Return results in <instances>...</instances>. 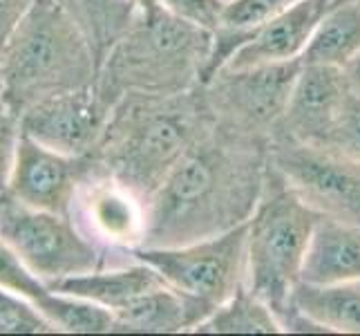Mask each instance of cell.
<instances>
[{
  "label": "cell",
  "mask_w": 360,
  "mask_h": 336,
  "mask_svg": "<svg viewBox=\"0 0 360 336\" xmlns=\"http://www.w3.org/2000/svg\"><path fill=\"white\" fill-rule=\"evenodd\" d=\"M269 148L213 123L148 200L143 247H177L246 224L264 191Z\"/></svg>",
  "instance_id": "6da1fadb"
},
{
  "label": "cell",
  "mask_w": 360,
  "mask_h": 336,
  "mask_svg": "<svg viewBox=\"0 0 360 336\" xmlns=\"http://www.w3.org/2000/svg\"><path fill=\"white\" fill-rule=\"evenodd\" d=\"M213 123L202 85L179 94H123L110 110L94 157L150 200Z\"/></svg>",
  "instance_id": "7a4b0ae2"
},
{
  "label": "cell",
  "mask_w": 360,
  "mask_h": 336,
  "mask_svg": "<svg viewBox=\"0 0 360 336\" xmlns=\"http://www.w3.org/2000/svg\"><path fill=\"white\" fill-rule=\"evenodd\" d=\"M213 32L166 7L136 11L110 47L96 74V90L110 106L123 94H179L202 85Z\"/></svg>",
  "instance_id": "3957f363"
},
{
  "label": "cell",
  "mask_w": 360,
  "mask_h": 336,
  "mask_svg": "<svg viewBox=\"0 0 360 336\" xmlns=\"http://www.w3.org/2000/svg\"><path fill=\"white\" fill-rule=\"evenodd\" d=\"M88 36L56 0H36L0 54V94L20 117L47 97L94 85Z\"/></svg>",
  "instance_id": "277c9868"
},
{
  "label": "cell",
  "mask_w": 360,
  "mask_h": 336,
  "mask_svg": "<svg viewBox=\"0 0 360 336\" xmlns=\"http://www.w3.org/2000/svg\"><path fill=\"white\" fill-rule=\"evenodd\" d=\"M318 220L316 211L269 166L264 191L246 222V285L273 309L282 332L325 334L316 323L295 314L291 305Z\"/></svg>",
  "instance_id": "5b68a950"
},
{
  "label": "cell",
  "mask_w": 360,
  "mask_h": 336,
  "mask_svg": "<svg viewBox=\"0 0 360 336\" xmlns=\"http://www.w3.org/2000/svg\"><path fill=\"white\" fill-rule=\"evenodd\" d=\"M0 238L45 285L112 267L65 213L32 209L0 195Z\"/></svg>",
  "instance_id": "8992f818"
},
{
  "label": "cell",
  "mask_w": 360,
  "mask_h": 336,
  "mask_svg": "<svg viewBox=\"0 0 360 336\" xmlns=\"http://www.w3.org/2000/svg\"><path fill=\"white\" fill-rule=\"evenodd\" d=\"M132 258L213 312L246 282V224L177 247H139Z\"/></svg>",
  "instance_id": "52a82bcc"
},
{
  "label": "cell",
  "mask_w": 360,
  "mask_h": 336,
  "mask_svg": "<svg viewBox=\"0 0 360 336\" xmlns=\"http://www.w3.org/2000/svg\"><path fill=\"white\" fill-rule=\"evenodd\" d=\"M269 166L320 218L360 227V161L331 146L271 139Z\"/></svg>",
  "instance_id": "ba28073f"
},
{
  "label": "cell",
  "mask_w": 360,
  "mask_h": 336,
  "mask_svg": "<svg viewBox=\"0 0 360 336\" xmlns=\"http://www.w3.org/2000/svg\"><path fill=\"white\" fill-rule=\"evenodd\" d=\"M300 68L302 61L221 68L202 85L213 121L235 132L271 142L287 110Z\"/></svg>",
  "instance_id": "9c48e42d"
},
{
  "label": "cell",
  "mask_w": 360,
  "mask_h": 336,
  "mask_svg": "<svg viewBox=\"0 0 360 336\" xmlns=\"http://www.w3.org/2000/svg\"><path fill=\"white\" fill-rule=\"evenodd\" d=\"M68 216L112 267L130 263L134 249L146 242L148 200L119 182L96 157L77 186Z\"/></svg>",
  "instance_id": "30bf717a"
},
{
  "label": "cell",
  "mask_w": 360,
  "mask_h": 336,
  "mask_svg": "<svg viewBox=\"0 0 360 336\" xmlns=\"http://www.w3.org/2000/svg\"><path fill=\"white\" fill-rule=\"evenodd\" d=\"M110 106L96 85L60 92L34 104L20 115V132L58 153L90 157L96 153L110 119Z\"/></svg>",
  "instance_id": "8fae6325"
},
{
  "label": "cell",
  "mask_w": 360,
  "mask_h": 336,
  "mask_svg": "<svg viewBox=\"0 0 360 336\" xmlns=\"http://www.w3.org/2000/svg\"><path fill=\"white\" fill-rule=\"evenodd\" d=\"M92 164L94 155L72 157L20 132L5 193L32 209L68 216L77 186Z\"/></svg>",
  "instance_id": "7c38bea8"
},
{
  "label": "cell",
  "mask_w": 360,
  "mask_h": 336,
  "mask_svg": "<svg viewBox=\"0 0 360 336\" xmlns=\"http://www.w3.org/2000/svg\"><path fill=\"white\" fill-rule=\"evenodd\" d=\"M349 94L340 68L302 63L273 139L327 144Z\"/></svg>",
  "instance_id": "4fadbf2b"
},
{
  "label": "cell",
  "mask_w": 360,
  "mask_h": 336,
  "mask_svg": "<svg viewBox=\"0 0 360 336\" xmlns=\"http://www.w3.org/2000/svg\"><path fill=\"white\" fill-rule=\"evenodd\" d=\"M322 0H300L284 14L262 25L251 41L244 43L224 68H251L262 63H284L300 61L311 41L318 20L325 14Z\"/></svg>",
  "instance_id": "5bb4252c"
},
{
  "label": "cell",
  "mask_w": 360,
  "mask_h": 336,
  "mask_svg": "<svg viewBox=\"0 0 360 336\" xmlns=\"http://www.w3.org/2000/svg\"><path fill=\"white\" fill-rule=\"evenodd\" d=\"M210 314V309L170 285L146 292L115 312L112 334H179L193 332Z\"/></svg>",
  "instance_id": "9a60e30c"
},
{
  "label": "cell",
  "mask_w": 360,
  "mask_h": 336,
  "mask_svg": "<svg viewBox=\"0 0 360 336\" xmlns=\"http://www.w3.org/2000/svg\"><path fill=\"white\" fill-rule=\"evenodd\" d=\"M360 280V227L320 218L309 242L300 282L340 285Z\"/></svg>",
  "instance_id": "2e32d148"
},
{
  "label": "cell",
  "mask_w": 360,
  "mask_h": 336,
  "mask_svg": "<svg viewBox=\"0 0 360 336\" xmlns=\"http://www.w3.org/2000/svg\"><path fill=\"white\" fill-rule=\"evenodd\" d=\"M159 285H166L161 273L150 265L141 263V260L132 258L130 263L103 267L90 273H79V276L56 280L52 285H47V287L63 294L88 298V301L103 305L115 314L126 305H130L134 298L143 296L146 292L159 287Z\"/></svg>",
  "instance_id": "e0dca14e"
},
{
  "label": "cell",
  "mask_w": 360,
  "mask_h": 336,
  "mask_svg": "<svg viewBox=\"0 0 360 336\" xmlns=\"http://www.w3.org/2000/svg\"><path fill=\"white\" fill-rule=\"evenodd\" d=\"M291 305L295 314L325 332L360 334V280L340 285L297 282Z\"/></svg>",
  "instance_id": "ac0fdd59"
},
{
  "label": "cell",
  "mask_w": 360,
  "mask_h": 336,
  "mask_svg": "<svg viewBox=\"0 0 360 336\" xmlns=\"http://www.w3.org/2000/svg\"><path fill=\"white\" fill-rule=\"evenodd\" d=\"M360 52V0L331 3L309 41L302 63L345 68Z\"/></svg>",
  "instance_id": "d6986e66"
},
{
  "label": "cell",
  "mask_w": 360,
  "mask_h": 336,
  "mask_svg": "<svg viewBox=\"0 0 360 336\" xmlns=\"http://www.w3.org/2000/svg\"><path fill=\"white\" fill-rule=\"evenodd\" d=\"M56 3L77 20L83 34L88 36L98 68L110 47L121 39L136 16L132 0H56Z\"/></svg>",
  "instance_id": "ffe728a7"
},
{
  "label": "cell",
  "mask_w": 360,
  "mask_h": 336,
  "mask_svg": "<svg viewBox=\"0 0 360 336\" xmlns=\"http://www.w3.org/2000/svg\"><path fill=\"white\" fill-rule=\"evenodd\" d=\"M282 325L273 309L248 285H240L229 301L213 309L193 334H280Z\"/></svg>",
  "instance_id": "44dd1931"
},
{
  "label": "cell",
  "mask_w": 360,
  "mask_h": 336,
  "mask_svg": "<svg viewBox=\"0 0 360 336\" xmlns=\"http://www.w3.org/2000/svg\"><path fill=\"white\" fill-rule=\"evenodd\" d=\"M34 307L52 323L56 332L68 334H110L115 332V314L108 307L81 296L49 290L34 301Z\"/></svg>",
  "instance_id": "7402d4cb"
},
{
  "label": "cell",
  "mask_w": 360,
  "mask_h": 336,
  "mask_svg": "<svg viewBox=\"0 0 360 336\" xmlns=\"http://www.w3.org/2000/svg\"><path fill=\"white\" fill-rule=\"evenodd\" d=\"M300 0H229L224 7V14L215 30H229L251 41V36L273 20L276 16L284 14ZM213 30V32H215Z\"/></svg>",
  "instance_id": "603a6c76"
},
{
  "label": "cell",
  "mask_w": 360,
  "mask_h": 336,
  "mask_svg": "<svg viewBox=\"0 0 360 336\" xmlns=\"http://www.w3.org/2000/svg\"><path fill=\"white\" fill-rule=\"evenodd\" d=\"M0 334H56V330L27 298L0 287Z\"/></svg>",
  "instance_id": "cb8c5ba5"
},
{
  "label": "cell",
  "mask_w": 360,
  "mask_h": 336,
  "mask_svg": "<svg viewBox=\"0 0 360 336\" xmlns=\"http://www.w3.org/2000/svg\"><path fill=\"white\" fill-rule=\"evenodd\" d=\"M0 287L27 298L30 303L39 301V296L47 292V285L22 265V260L3 238H0Z\"/></svg>",
  "instance_id": "d4e9b609"
},
{
  "label": "cell",
  "mask_w": 360,
  "mask_h": 336,
  "mask_svg": "<svg viewBox=\"0 0 360 336\" xmlns=\"http://www.w3.org/2000/svg\"><path fill=\"white\" fill-rule=\"evenodd\" d=\"M322 146H331L336 151L345 153L347 157L360 161V99L358 97L349 94L340 119L333 126L327 144Z\"/></svg>",
  "instance_id": "484cf974"
},
{
  "label": "cell",
  "mask_w": 360,
  "mask_h": 336,
  "mask_svg": "<svg viewBox=\"0 0 360 336\" xmlns=\"http://www.w3.org/2000/svg\"><path fill=\"white\" fill-rule=\"evenodd\" d=\"M18 139H20V117L5 101V97L0 94V195L7 191Z\"/></svg>",
  "instance_id": "4316f807"
},
{
  "label": "cell",
  "mask_w": 360,
  "mask_h": 336,
  "mask_svg": "<svg viewBox=\"0 0 360 336\" xmlns=\"http://www.w3.org/2000/svg\"><path fill=\"white\" fill-rule=\"evenodd\" d=\"M164 7L172 14L213 32L224 14L226 0H164Z\"/></svg>",
  "instance_id": "83f0119b"
},
{
  "label": "cell",
  "mask_w": 360,
  "mask_h": 336,
  "mask_svg": "<svg viewBox=\"0 0 360 336\" xmlns=\"http://www.w3.org/2000/svg\"><path fill=\"white\" fill-rule=\"evenodd\" d=\"M36 0H0V54Z\"/></svg>",
  "instance_id": "f1b7e54d"
},
{
  "label": "cell",
  "mask_w": 360,
  "mask_h": 336,
  "mask_svg": "<svg viewBox=\"0 0 360 336\" xmlns=\"http://www.w3.org/2000/svg\"><path fill=\"white\" fill-rule=\"evenodd\" d=\"M342 74H345V81H347L349 92L360 99V52L342 68Z\"/></svg>",
  "instance_id": "f546056e"
},
{
  "label": "cell",
  "mask_w": 360,
  "mask_h": 336,
  "mask_svg": "<svg viewBox=\"0 0 360 336\" xmlns=\"http://www.w3.org/2000/svg\"><path fill=\"white\" fill-rule=\"evenodd\" d=\"M136 11H157L164 7V0H132Z\"/></svg>",
  "instance_id": "4dcf8cb0"
},
{
  "label": "cell",
  "mask_w": 360,
  "mask_h": 336,
  "mask_svg": "<svg viewBox=\"0 0 360 336\" xmlns=\"http://www.w3.org/2000/svg\"><path fill=\"white\" fill-rule=\"evenodd\" d=\"M322 3H325V5H331V3H336V0H322Z\"/></svg>",
  "instance_id": "1f68e13d"
}]
</instances>
